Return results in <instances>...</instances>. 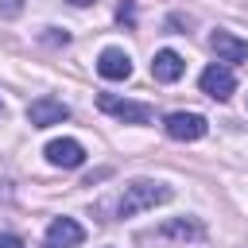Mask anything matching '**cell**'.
I'll return each instance as SVG.
<instances>
[{
	"label": "cell",
	"instance_id": "cell-7",
	"mask_svg": "<svg viewBox=\"0 0 248 248\" xmlns=\"http://www.w3.org/2000/svg\"><path fill=\"white\" fill-rule=\"evenodd\" d=\"M85 240V229L74 217H54L46 225V248H78Z\"/></svg>",
	"mask_w": 248,
	"mask_h": 248
},
{
	"label": "cell",
	"instance_id": "cell-14",
	"mask_svg": "<svg viewBox=\"0 0 248 248\" xmlns=\"http://www.w3.org/2000/svg\"><path fill=\"white\" fill-rule=\"evenodd\" d=\"M0 248H23V240L16 232H0Z\"/></svg>",
	"mask_w": 248,
	"mask_h": 248
},
{
	"label": "cell",
	"instance_id": "cell-1",
	"mask_svg": "<svg viewBox=\"0 0 248 248\" xmlns=\"http://www.w3.org/2000/svg\"><path fill=\"white\" fill-rule=\"evenodd\" d=\"M170 198H174V190H170L167 182L136 178L132 186H124V198H120L116 213H120V217H136V213H143V209H155V205H163V202H170Z\"/></svg>",
	"mask_w": 248,
	"mask_h": 248
},
{
	"label": "cell",
	"instance_id": "cell-8",
	"mask_svg": "<svg viewBox=\"0 0 248 248\" xmlns=\"http://www.w3.org/2000/svg\"><path fill=\"white\" fill-rule=\"evenodd\" d=\"M66 116H70V108H66L62 101H54V97H39V101L27 105V120H31V128H50V124H62Z\"/></svg>",
	"mask_w": 248,
	"mask_h": 248
},
{
	"label": "cell",
	"instance_id": "cell-5",
	"mask_svg": "<svg viewBox=\"0 0 248 248\" xmlns=\"http://www.w3.org/2000/svg\"><path fill=\"white\" fill-rule=\"evenodd\" d=\"M43 155H46V163H50V167H66V170H74V167H81V163H85V147H81L78 140H70V136L50 140Z\"/></svg>",
	"mask_w": 248,
	"mask_h": 248
},
{
	"label": "cell",
	"instance_id": "cell-2",
	"mask_svg": "<svg viewBox=\"0 0 248 248\" xmlns=\"http://www.w3.org/2000/svg\"><path fill=\"white\" fill-rule=\"evenodd\" d=\"M198 85H202V93H205V97H213V101H229V97L236 93V74H232L225 62H213V66H205V70H202Z\"/></svg>",
	"mask_w": 248,
	"mask_h": 248
},
{
	"label": "cell",
	"instance_id": "cell-13",
	"mask_svg": "<svg viewBox=\"0 0 248 248\" xmlns=\"http://www.w3.org/2000/svg\"><path fill=\"white\" fill-rule=\"evenodd\" d=\"M19 12H23V0H0V16L12 19V16H19Z\"/></svg>",
	"mask_w": 248,
	"mask_h": 248
},
{
	"label": "cell",
	"instance_id": "cell-3",
	"mask_svg": "<svg viewBox=\"0 0 248 248\" xmlns=\"http://www.w3.org/2000/svg\"><path fill=\"white\" fill-rule=\"evenodd\" d=\"M97 108L124 120V124H147L151 120V105H140V101H124V97H112V93H101L97 97Z\"/></svg>",
	"mask_w": 248,
	"mask_h": 248
},
{
	"label": "cell",
	"instance_id": "cell-10",
	"mask_svg": "<svg viewBox=\"0 0 248 248\" xmlns=\"http://www.w3.org/2000/svg\"><path fill=\"white\" fill-rule=\"evenodd\" d=\"M209 46L217 50V62H244L248 58V43L236 39L232 31H213L209 35Z\"/></svg>",
	"mask_w": 248,
	"mask_h": 248
},
{
	"label": "cell",
	"instance_id": "cell-4",
	"mask_svg": "<svg viewBox=\"0 0 248 248\" xmlns=\"http://www.w3.org/2000/svg\"><path fill=\"white\" fill-rule=\"evenodd\" d=\"M163 128H167V136H170V140H182V143L202 140V136L209 132L205 116H198V112H170V116L163 120Z\"/></svg>",
	"mask_w": 248,
	"mask_h": 248
},
{
	"label": "cell",
	"instance_id": "cell-6",
	"mask_svg": "<svg viewBox=\"0 0 248 248\" xmlns=\"http://www.w3.org/2000/svg\"><path fill=\"white\" fill-rule=\"evenodd\" d=\"M205 236V225L194 221V217H174L167 225L155 229V240H178V244H198Z\"/></svg>",
	"mask_w": 248,
	"mask_h": 248
},
{
	"label": "cell",
	"instance_id": "cell-9",
	"mask_svg": "<svg viewBox=\"0 0 248 248\" xmlns=\"http://www.w3.org/2000/svg\"><path fill=\"white\" fill-rule=\"evenodd\" d=\"M97 74L108 78V81H124V78L132 74V58H128V50H120V46H105L101 58H97Z\"/></svg>",
	"mask_w": 248,
	"mask_h": 248
},
{
	"label": "cell",
	"instance_id": "cell-12",
	"mask_svg": "<svg viewBox=\"0 0 248 248\" xmlns=\"http://www.w3.org/2000/svg\"><path fill=\"white\" fill-rule=\"evenodd\" d=\"M116 19H120V23H128V27H132V23H136V4H132V0H124V4H120V8H116Z\"/></svg>",
	"mask_w": 248,
	"mask_h": 248
},
{
	"label": "cell",
	"instance_id": "cell-16",
	"mask_svg": "<svg viewBox=\"0 0 248 248\" xmlns=\"http://www.w3.org/2000/svg\"><path fill=\"white\" fill-rule=\"evenodd\" d=\"M0 112H4V105H0Z\"/></svg>",
	"mask_w": 248,
	"mask_h": 248
},
{
	"label": "cell",
	"instance_id": "cell-15",
	"mask_svg": "<svg viewBox=\"0 0 248 248\" xmlns=\"http://www.w3.org/2000/svg\"><path fill=\"white\" fill-rule=\"evenodd\" d=\"M70 4H74V8H89L93 0H70Z\"/></svg>",
	"mask_w": 248,
	"mask_h": 248
},
{
	"label": "cell",
	"instance_id": "cell-11",
	"mask_svg": "<svg viewBox=\"0 0 248 248\" xmlns=\"http://www.w3.org/2000/svg\"><path fill=\"white\" fill-rule=\"evenodd\" d=\"M186 74V62H182V54L178 50H155V58H151V78L155 81H178Z\"/></svg>",
	"mask_w": 248,
	"mask_h": 248
}]
</instances>
